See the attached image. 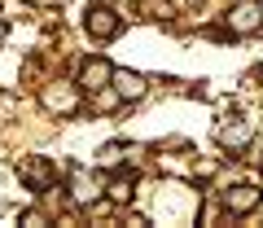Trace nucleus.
<instances>
[{"mask_svg": "<svg viewBox=\"0 0 263 228\" xmlns=\"http://www.w3.org/2000/svg\"><path fill=\"white\" fill-rule=\"evenodd\" d=\"M263 31V5L259 0H241L224 13V35H259Z\"/></svg>", "mask_w": 263, "mask_h": 228, "instance_id": "nucleus-3", "label": "nucleus"}, {"mask_svg": "<svg viewBox=\"0 0 263 228\" xmlns=\"http://www.w3.org/2000/svg\"><path fill=\"white\" fill-rule=\"evenodd\" d=\"M0 40H5V22H0Z\"/></svg>", "mask_w": 263, "mask_h": 228, "instance_id": "nucleus-14", "label": "nucleus"}, {"mask_svg": "<svg viewBox=\"0 0 263 228\" xmlns=\"http://www.w3.org/2000/svg\"><path fill=\"white\" fill-rule=\"evenodd\" d=\"M18 180H22L27 193L44 198V193L57 189V162L48 158V154H27V158L18 162Z\"/></svg>", "mask_w": 263, "mask_h": 228, "instance_id": "nucleus-1", "label": "nucleus"}, {"mask_svg": "<svg viewBox=\"0 0 263 228\" xmlns=\"http://www.w3.org/2000/svg\"><path fill=\"white\" fill-rule=\"evenodd\" d=\"M110 79H114V66H110V62H105V57H88L84 66H79V79H75V84H79V92L92 97V92H101V88H110Z\"/></svg>", "mask_w": 263, "mask_h": 228, "instance_id": "nucleus-7", "label": "nucleus"}, {"mask_svg": "<svg viewBox=\"0 0 263 228\" xmlns=\"http://www.w3.org/2000/svg\"><path fill=\"white\" fill-rule=\"evenodd\" d=\"M110 88H114V92L123 97V101H141V97L149 92V79H145L141 70H114Z\"/></svg>", "mask_w": 263, "mask_h": 228, "instance_id": "nucleus-9", "label": "nucleus"}, {"mask_svg": "<svg viewBox=\"0 0 263 228\" xmlns=\"http://www.w3.org/2000/svg\"><path fill=\"white\" fill-rule=\"evenodd\" d=\"M84 31L92 40H114L123 31V13H114L110 5H92V9L84 13Z\"/></svg>", "mask_w": 263, "mask_h": 228, "instance_id": "nucleus-6", "label": "nucleus"}, {"mask_svg": "<svg viewBox=\"0 0 263 228\" xmlns=\"http://www.w3.org/2000/svg\"><path fill=\"white\" fill-rule=\"evenodd\" d=\"M215 141L224 145V149H233V154L250 149V141H254V127H250V119H241V114H228L224 123L215 127Z\"/></svg>", "mask_w": 263, "mask_h": 228, "instance_id": "nucleus-5", "label": "nucleus"}, {"mask_svg": "<svg viewBox=\"0 0 263 228\" xmlns=\"http://www.w3.org/2000/svg\"><path fill=\"white\" fill-rule=\"evenodd\" d=\"M66 198H70V206H97L105 198V180L92 176L84 162H75V167L66 171Z\"/></svg>", "mask_w": 263, "mask_h": 228, "instance_id": "nucleus-2", "label": "nucleus"}, {"mask_svg": "<svg viewBox=\"0 0 263 228\" xmlns=\"http://www.w3.org/2000/svg\"><path fill=\"white\" fill-rule=\"evenodd\" d=\"M259 167H263V162H259Z\"/></svg>", "mask_w": 263, "mask_h": 228, "instance_id": "nucleus-15", "label": "nucleus"}, {"mask_svg": "<svg viewBox=\"0 0 263 228\" xmlns=\"http://www.w3.org/2000/svg\"><path fill=\"white\" fill-rule=\"evenodd\" d=\"M132 198H136V171H119V176H110V180H105V202L127 206Z\"/></svg>", "mask_w": 263, "mask_h": 228, "instance_id": "nucleus-10", "label": "nucleus"}, {"mask_svg": "<svg viewBox=\"0 0 263 228\" xmlns=\"http://www.w3.org/2000/svg\"><path fill=\"white\" fill-rule=\"evenodd\" d=\"M180 5H197V0H180Z\"/></svg>", "mask_w": 263, "mask_h": 228, "instance_id": "nucleus-13", "label": "nucleus"}, {"mask_svg": "<svg viewBox=\"0 0 263 228\" xmlns=\"http://www.w3.org/2000/svg\"><path fill=\"white\" fill-rule=\"evenodd\" d=\"M40 101L53 114H75L79 110V84H48L44 92H40Z\"/></svg>", "mask_w": 263, "mask_h": 228, "instance_id": "nucleus-8", "label": "nucleus"}, {"mask_svg": "<svg viewBox=\"0 0 263 228\" xmlns=\"http://www.w3.org/2000/svg\"><path fill=\"white\" fill-rule=\"evenodd\" d=\"M254 79H263V66H259V70H254Z\"/></svg>", "mask_w": 263, "mask_h": 228, "instance_id": "nucleus-12", "label": "nucleus"}, {"mask_svg": "<svg viewBox=\"0 0 263 228\" xmlns=\"http://www.w3.org/2000/svg\"><path fill=\"white\" fill-rule=\"evenodd\" d=\"M123 154H132V145H123V141H110V145H101L97 162H101V167H114V162H119Z\"/></svg>", "mask_w": 263, "mask_h": 228, "instance_id": "nucleus-11", "label": "nucleus"}, {"mask_svg": "<svg viewBox=\"0 0 263 228\" xmlns=\"http://www.w3.org/2000/svg\"><path fill=\"white\" fill-rule=\"evenodd\" d=\"M259 202H263V189H259V184H228V189L219 193L224 215H250V211H259Z\"/></svg>", "mask_w": 263, "mask_h": 228, "instance_id": "nucleus-4", "label": "nucleus"}]
</instances>
